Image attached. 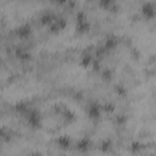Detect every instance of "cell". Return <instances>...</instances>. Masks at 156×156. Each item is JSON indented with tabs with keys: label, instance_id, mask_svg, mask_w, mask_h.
<instances>
[{
	"label": "cell",
	"instance_id": "obj_1",
	"mask_svg": "<svg viewBox=\"0 0 156 156\" xmlns=\"http://www.w3.org/2000/svg\"><path fill=\"white\" fill-rule=\"evenodd\" d=\"M24 117L27 119L28 126H30L32 128H40V126H41V116H40V112L38 110L29 108V111L26 113Z\"/></svg>",
	"mask_w": 156,
	"mask_h": 156
},
{
	"label": "cell",
	"instance_id": "obj_2",
	"mask_svg": "<svg viewBox=\"0 0 156 156\" xmlns=\"http://www.w3.org/2000/svg\"><path fill=\"white\" fill-rule=\"evenodd\" d=\"M141 15L146 20H152L156 16V7L152 2H144L141 6Z\"/></svg>",
	"mask_w": 156,
	"mask_h": 156
},
{
	"label": "cell",
	"instance_id": "obj_3",
	"mask_svg": "<svg viewBox=\"0 0 156 156\" xmlns=\"http://www.w3.org/2000/svg\"><path fill=\"white\" fill-rule=\"evenodd\" d=\"M66 24L67 23H66V20L65 18H62V17H55V20L52 21V23L48 28H49V30L51 33H58L62 29H65Z\"/></svg>",
	"mask_w": 156,
	"mask_h": 156
},
{
	"label": "cell",
	"instance_id": "obj_4",
	"mask_svg": "<svg viewBox=\"0 0 156 156\" xmlns=\"http://www.w3.org/2000/svg\"><path fill=\"white\" fill-rule=\"evenodd\" d=\"M101 111H102V106L99 105L98 102H91L88 108H87V112H88V116L91 118V119H98L101 115Z\"/></svg>",
	"mask_w": 156,
	"mask_h": 156
},
{
	"label": "cell",
	"instance_id": "obj_5",
	"mask_svg": "<svg viewBox=\"0 0 156 156\" xmlns=\"http://www.w3.org/2000/svg\"><path fill=\"white\" fill-rule=\"evenodd\" d=\"M15 33H16V35H17L18 38H21V39H27V38L30 35L32 29H30V26H29V24H22V26L17 27V28L15 29Z\"/></svg>",
	"mask_w": 156,
	"mask_h": 156
},
{
	"label": "cell",
	"instance_id": "obj_6",
	"mask_svg": "<svg viewBox=\"0 0 156 156\" xmlns=\"http://www.w3.org/2000/svg\"><path fill=\"white\" fill-rule=\"evenodd\" d=\"M99 6L105 11H117L118 9L116 0H99Z\"/></svg>",
	"mask_w": 156,
	"mask_h": 156
},
{
	"label": "cell",
	"instance_id": "obj_7",
	"mask_svg": "<svg viewBox=\"0 0 156 156\" xmlns=\"http://www.w3.org/2000/svg\"><path fill=\"white\" fill-rule=\"evenodd\" d=\"M93 55L87 50V51H84L82 55H80V60H79V65L82 66V67H89L90 65H93Z\"/></svg>",
	"mask_w": 156,
	"mask_h": 156
},
{
	"label": "cell",
	"instance_id": "obj_8",
	"mask_svg": "<svg viewBox=\"0 0 156 156\" xmlns=\"http://www.w3.org/2000/svg\"><path fill=\"white\" fill-rule=\"evenodd\" d=\"M89 29H90V23L88 22V18H87V20H83V21H77L76 30H77L79 34H84V33H87Z\"/></svg>",
	"mask_w": 156,
	"mask_h": 156
},
{
	"label": "cell",
	"instance_id": "obj_9",
	"mask_svg": "<svg viewBox=\"0 0 156 156\" xmlns=\"http://www.w3.org/2000/svg\"><path fill=\"white\" fill-rule=\"evenodd\" d=\"M90 140L88 139V138H83V139H80L78 143H77V150H79V151H88L89 150V147H90Z\"/></svg>",
	"mask_w": 156,
	"mask_h": 156
},
{
	"label": "cell",
	"instance_id": "obj_10",
	"mask_svg": "<svg viewBox=\"0 0 156 156\" xmlns=\"http://www.w3.org/2000/svg\"><path fill=\"white\" fill-rule=\"evenodd\" d=\"M56 143H57V145H58L60 147L67 149V147H69V145H71V139H69L67 135H61V136L57 138Z\"/></svg>",
	"mask_w": 156,
	"mask_h": 156
},
{
	"label": "cell",
	"instance_id": "obj_11",
	"mask_svg": "<svg viewBox=\"0 0 156 156\" xmlns=\"http://www.w3.org/2000/svg\"><path fill=\"white\" fill-rule=\"evenodd\" d=\"M55 17L56 16H54L52 13H45V15H43L41 17H40V23L43 24V26H50L51 23H52V21L55 20Z\"/></svg>",
	"mask_w": 156,
	"mask_h": 156
},
{
	"label": "cell",
	"instance_id": "obj_12",
	"mask_svg": "<svg viewBox=\"0 0 156 156\" xmlns=\"http://www.w3.org/2000/svg\"><path fill=\"white\" fill-rule=\"evenodd\" d=\"M116 46H117V39H116L115 37H108V38H106L105 44H104V48H105L106 50H112V49H115Z\"/></svg>",
	"mask_w": 156,
	"mask_h": 156
},
{
	"label": "cell",
	"instance_id": "obj_13",
	"mask_svg": "<svg viewBox=\"0 0 156 156\" xmlns=\"http://www.w3.org/2000/svg\"><path fill=\"white\" fill-rule=\"evenodd\" d=\"M15 108H16V111H17L20 115H22V116H26V113L29 111V107H28V105H27L26 102H18Z\"/></svg>",
	"mask_w": 156,
	"mask_h": 156
},
{
	"label": "cell",
	"instance_id": "obj_14",
	"mask_svg": "<svg viewBox=\"0 0 156 156\" xmlns=\"http://www.w3.org/2000/svg\"><path fill=\"white\" fill-rule=\"evenodd\" d=\"M16 56H17L20 60H28V58H29L28 51L24 50L23 48H17V50H16Z\"/></svg>",
	"mask_w": 156,
	"mask_h": 156
},
{
	"label": "cell",
	"instance_id": "obj_15",
	"mask_svg": "<svg viewBox=\"0 0 156 156\" xmlns=\"http://www.w3.org/2000/svg\"><path fill=\"white\" fill-rule=\"evenodd\" d=\"M102 111H105V112H113L115 111V105L112 104V102H107V104H105V105H102Z\"/></svg>",
	"mask_w": 156,
	"mask_h": 156
},
{
	"label": "cell",
	"instance_id": "obj_16",
	"mask_svg": "<svg viewBox=\"0 0 156 156\" xmlns=\"http://www.w3.org/2000/svg\"><path fill=\"white\" fill-rule=\"evenodd\" d=\"M110 147H111V141H110V140H105V141L101 144V149H102V151H107Z\"/></svg>",
	"mask_w": 156,
	"mask_h": 156
},
{
	"label": "cell",
	"instance_id": "obj_17",
	"mask_svg": "<svg viewBox=\"0 0 156 156\" xmlns=\"http://www.w3.org/2000/svg\"><path fill=\"white\" fill-rule=\"evenodd\" d=\"M115 91H116L117 94H121V95H122V94L126 93V89L123 88V85H116V87H115Z\"/></svg>",
	"mask_w": 156,
	"mask_h": 156
},
{
	"label": "cell",
	"instance_id": "obj_18",
	"mask_svg": "<svg viewBox=\"0 0 156 156\" xmlns=\"http://www.w3.org/2000/svg\"><path fill=\"white\" fill-rule=\"evenodd\" d=\"M102 77H104L105 79H111V77H112V72H111L110 69H106V71L104 72Z\"/></svg>",
	"mask_w": 156,
	"mask_h": 156
},
{
	"label": "cell",
	"instance_id": "obj_19",
	"mask_svg": "<svg viewBox=\"0 0 156 156\" xmlns=\"http://www.w3.org/2000/svg\"><path fill=\"white\" fill-rule=\"evenodd\" d=\"M140 149H141V145H140L139 143H133V144H132V150H133L134 152H135V151H139Z\"/></svg>",
	"mask_w": 156,
	"mask_h": 156
},
{
	"label": "cell",
	"instance_id": "obj_20",
	"mask_svg": "<svg viewBox=\"0 0 156 156\" xmlns=\"http://www.w3.org/2000/svg\"><path fill=\"white\" fill-rule=\"evenodd\" d=\"M68 0H55V2L56 4H58V5H63V4H66Z\"/></svg>",
	"mask_w": 156,
	"mask_h": 156
},
{
	"label": "cell",
	"instance_id": "obj_21",
	"mask_svg": "<svg viewBox=\"0 0 156 156\" xmlns=\"http://www.w3.org/2000/svg\"><path fill=\"white\" fill-rule=\"evenodd\" d=\"M155 71H156V66H155Z\"/></svg>",
	"mask_w": 156,
	"mask_h": 156
}]
</instances>
